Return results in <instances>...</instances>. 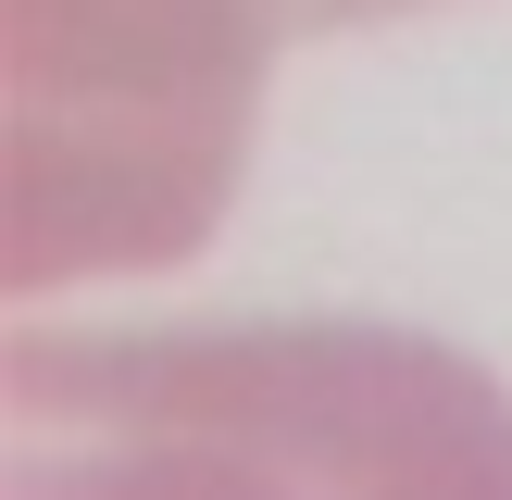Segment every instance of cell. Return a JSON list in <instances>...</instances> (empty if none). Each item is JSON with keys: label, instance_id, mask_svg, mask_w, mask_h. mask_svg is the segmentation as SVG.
Here are the masks:
<instances>
[{"label": "cell", "instance_id": "obj_1", "mask_svg": "<svg viewBox=\"0 0 512 500\" xmlns=\"http://www.w3.org/2000/svg\"><path fill=\"white\" fill-rule=\"evenodd\" d=\"M425 0H13V275L163 263L238 175L275 38Z\"/></svg>", "mask_w": 512, "mask_h": 500}]
</instances>
